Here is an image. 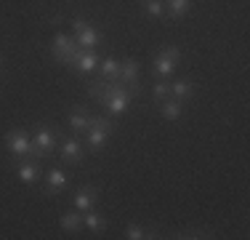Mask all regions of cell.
<instances>
[{
  "label": "cell",
  "instance_id": "cell-1",
  "mask_svg": "<svg viewBox=\"0 0 250 240\" xmlns=\"http://www.w3.org/2000/svg\"><path fill=\"white\" fill-rule=\"evenodd\" d=\"M80 51L83 48L77 46V40L69 38V35H56V38H53V59L62 62V64H67V67H75Z\"/></svg>",
  "mask_w": 250,
  "mask_h": 240
},
{
  "label": "cell",
  "instance_id": "cell-2",
  "mask_svg": "<svg viewBox=\"0 0 250 240\" xmlns=\"http://www.w3.org/2000/svg\"><path fill=\"white\" fill-rule=\"evenodd\" d=\"M5 142H8V149L16 155V158H24V155H32L35 160L43 158V155L35 149V144L29 142V136L24 134V131H11V134L5 136Z\"/></svg>",
  "mask_w": 250,
  "mask_h": 240
},
{
  "label": "cell",
  "instance_id": "cell-3",
  "mask_svg": "<svg viewBox=\"0 0 250 240\" xmlns=\"http://www.w3.org/2000/svg\"><path fill=\"white\" fill-rule=\"evenodd\" d=\"M178 59H181V51H178V48H165V51L154 59V72H157V75H173Z\"/></svg>",
  "mask_w": 250,
  "mask_h": 240
},
{
  "label": "cell",
  "instance_id": "cell-4",
  "mask_svg": "<svg viewBox=\"0 0 250 240\" xmlns=\"http://www.w3.org/2000/svg\"><path fill=\"white\" fill-rule=\"evenodd\" d=\"M104 107H106V112H109V115H123V112L130 107V94L125 91V88H120L117 94H112L109 99L104 101Z\"/></svg>",
  "mask_w": 250,
  "mask_h": 240
},
{
  "label": "cell",
  "instance_id": "cell-5",
  "mask_svg": "<svg viewBox=\"0 0 250 240\" xmlns=\"http://www.w3.org/2000/svg\"><path fill=\"white\" fill-rule=\"evenodd\" d=\"M120 80L123 86H130V91H139V62L128 59L120 64Z\"/></svg>",
  "mask_w": 250,
  "mask_h": 240
},
{
  "label": "cell",
  "instance_id": "cell-6",
  "mask_svg": "<svg viewBox=\"0 0 250 240\" xmlns=\"http://www.w3.org/2000/svg\"><path fill=\"white\" fill-rule=\"evenodd\" d=\"M123 88V83H91V88H88V94L93 96V99L99 101V104H104L106 99H109L112 94H117Z\"/></svg>",
  "mask_w": 250,
  "mask_h": 240
},
{
  "label": "cell",
  "instance_id": "cell-7",
  "mask_svg": "<svg viewBox=\"0 0 250 240\" xmlns=\"http://www.w3.org/2000/svg\"><path fill=\"white\" fill-rule=\"evenodd\" d=\"M96 200H99V190L88 184V187H83L80 192H77L75 206H77V211H83V214H85V211H91V208L96 206Z\"/></svg>",
  "mask_w": 250,
  "mask_h": 240
},
{
  "label": "cell",
  "instance_id": "cell-8",
  "mask_svg": "<svg viewBox=\"0 0 250 240\" xmlns=\"http://www.w3.org/2000/svg\"><path fill=\"white\" fill-rule=\"evenodd\" d=\"M96 67H99V56L93 51H85V48H83L77 62H75V70L80 72V75H88V72H93Z\"/></svg>",
  "mask_w": 250,
  "mask_h": 240
},
{
  "label": "cell",
  "instance_id": "cell-9",
  "mask_svg": "<svg viewBox=\"0 0 250 240\" xmlns=\"http://www.w3.org/2000/svg\"><path fill=\"white\" fill-rule=\"evenodd\" d=\"M16 176L24 184L38 182V160H21V163L16 166Z\"/></svg>",
  "mask_w": 250,
  "mask_h": 240
},
{
  "label": "cell",
  "instance_id": "cell-10",
  "mask_svg": "<svg viewBox=\"0 0 250 240\" xmlns=\"http://www.w3.org/2000/svg\"><path fill=\"white\" fill-rule=\"evenodd\" d=\"M53 142H56V139H53L51 131H48V128H40L38 134H35V142H32V144H35V149H38V152L45 158V155L53 149Z\"/></svg>",
  "mask_w": 250,
  "mask_h": 240
},
{
  "label": "cell",
  "instance_id": "cell-11",
  "mask_svg": "<svg viewBox=\"0 0 250 240\" xmlns=\"http://www.w3.org/2000/svg\"><path fill=\"white\" fill-rule=\"evenodd\" d=\"M62 158L64 160H69V163H80L83 160V147H80V142L77 139H67L62 144Z\"/></svg>",
  "mask_w": 250,
  "mask_h": 240
},
{
  "label": "cell",
  "instance_id": "cell-12",
  "mask_svg": "<svg viewBox=\"0 0 250 240\" xmlns=\"http://www.w3.org/2000/svg\"><path fill=\"white\" fill-rule=\"evenodd\" d=\"M67 184H69L67 173H64L62 168H51V171H48V192H51V195L56 190H64Z\"/></svg>",
  "mask_w": 250,
  "mask_h": 240
},
{
  "label": "cell",
  "instance_id": "cell-13",
  "mask_svg": "<svg viewBox=\"0 0 250 240\" xmlns=\"http://www.w3.org/2000/svg\"><path fill=\"white\" fill-rule=\"evenodd\" d=\"M77 46L80 48H93V46H99V32L93 27H83L80 32H77Z\"/></svg>",
  "mask_w": 250,
  "mask_h": 240
},
{
  "label": "cell",
  "instance_id": "cell-14",
  "mask_svg": "<svg viewBox=\"0 0 250 240\" xmlns=\"http://www.w3.org/2000/svg\"><path fill=\"white\" fill-rule=\"evenodd\" d=\"M99 70H101V75H104L106 80H117V77H120V62L112 59V56H106L104 62H99Z\"/></svg>",
  "mask_w": 250,
  "mask_h": 240
},
{
  "label": "cell",
  "instance_id": "cell-15",
  "mask_svg": "<svg viewBox=\"0 0 250 240\" xmlns=\"http://www.w3.org/2000/svg\"><path fill=\"white\" fill-rule=\"evenodd\" d=\"M59 224H62V230H67V232H77V230L83 227V211H75V214H62Z\"/></svg>",
  "mask_w": 250,
  "mask_h": 240
},
{
  "label": "cell",
  "instance_id": "cell-16",
  "mask_svg": "<svg viewBox=\"0 0 250 240\" xmlns=\"http://www.w3.org/2000/svg\"><path fill=\"white\" fill-rule=\"evenodd\" d=\"M170 94H173L176 99H189V96L194 94V83H189V80H176L173 86H170Z\"/></svg>",
  "mask_w": 250,
  "mask_h": 240
},
{
  "label": "cell",
  "instance_id": "cell-17",
  "mask_svg": "<svg viewBox=\"0 0 250 240\" xmlns=\"http://www.w3.org/2000/svg\"><path fill=\"white\" fill-rule=\"evenodd\" d=\"M88 125H91V118H88L85 112L75 110L72 118H69V128H72V131H88Z\"/></svg>",
  "mask_w": 250,
  "mask_h": 240
},
{
  "label": "cell",
  "instance_id": "cell-18",
  "mask_svg": "<svg viewBox=\"0 0 250 240\" xmlns=\"http://www.w3.org/2000/svg\"><path fill=\"white\" fill-rule=\"evenodd\" d=\"M165 3H168V11H170V16H184L187 14L189 8H192V0H165Z\"/></svg>",
  "mask_w": 250,
  "mask_h": 240
},
{
  "label": "cell",
  "instance_id": "cell-19",
  "mask_svg": "<svg viewBox=\"0 0 250 240\" xmlns=\"http://www.w3.org/2000/svg\"><path fill=\"white\" fill-rule=\"evenodd\" d=\"M88 128H99V131H106V134H112V131H115V123H112V120L106 118V115H93Z\"/></svg>",
  "mask_w": 250,
  "mask_h": 240
},
{
  "label": "cell",
  "instance_id": "cell-20",
  "mask_svg": "<svg viewBox=\"0 0 250 240\" xmlns=\"http://www.w3.org/2000/svg\"><path fill=\"white\" fill-rule=\"evenodd\" d=\"M83 224H85L88 230L96 232V230H101V227H104V219H101L99 214H93V211H85V214H83Z\"/></svg>",
  "mask_w": 250,
  "mask_h": 240
},
{
  "label": "cell",
  "instance_id": "cell-21",
  "mask_svg": "<svg viewBox=\"0 0 250 240\" xmlns=\"http://www.w3.org/2000/svg\"><path fill=\"white\" fill-rule=\"evenodd\" d=\"M178 115H181V104H178V101H170V99H165V101H163V118H168V120H176Z\"/></svg>",
  "mask_w": 250,
  "mask_h": 240
},
{
  "label": "cell",
  "instance_id": "cell-22",
  "mask_svg": "<svg viewBox=\"0 0 250 240\" xmlns=\"http://www.w3.org/2000/svg\"><path fill=\"white\" fill-rule=\"evenodd\" d=\"M141 8L149 16H163V0H141Z\"/></svg>",
  "mask_w": 250,
  "mask_h": 240
},
{
  "label": "cell",
  "instance_id": "cell-23",
  "mask_svg": "<svg viewBox=\"0 0 250 240\" xmlns=\"http://www.w3.org/2000/svg\"><path fill=\"white\" fill-rule=\"evenodd\" d=\"M88 131H91V134H88V144H91L93 149H99L101 144L106 142V136H109L106 131H99V128H88Z\"/></svg>",
  "mask_w": 250,
  "mask_h": 240
},
{
  "label": "cell",
  "instance_id": "cell-24",
  "mask_svg": "<svg viewBox=\"0 0 250 240\" xmlns=\"http://www.w3.org/2000/svg\"><path fill=\"white\" fill-rule=\"evenodd\" d=\"M152 94H154V99H157V101H165L170 96V86H168V83H154Z\"/></svg>",
  "mask_w": 250,
  "mask_h": 240
},
{
  "label": "cell",
  "instance_id": "cell-25",
  "mask_svg": "<svg viewBox=\"0 0 250 240\" xmlns=\"http://www.w3.org/2000/svg\"><path fill=\"white\" fill-rule=\"evenodd\" d=\"M125 235H128V240H141V238H146V232L141 230V227H136V224H130L128 230H125Z\"/></svg>",
  "mask_w": 250,
  "mask_h": 240
},
{
  "label": "cell",
  "instance_id": "cell-26",
  "mask_svg": "<svg viewBox=\"0 0 250 240\" xmlns=\"http://www.w3.org/2000/svg\"><path fill=\"white\" fill-rule=\"evenodd\" d=\"M72 27H75V32H80V29H83V27H88V24L83 22V19H72Z\"/></svg>",
  "mask_w": 250,
  "mask_h": 240
},
{
  "label": "cell",
  "instance_id": "cell-27",
  "mask_svg": "<svg viewBox=\"0 0 250 240\" xmlns=\"http://www.w3.org/2000/svg\"><path fill=\"white\" fill-rule=\"evenodd\" d=\"M0 64H3V56H0Z\"/></svg>",
  "mask_w": 250,
  "mask_h": 240
}]
</instances>
